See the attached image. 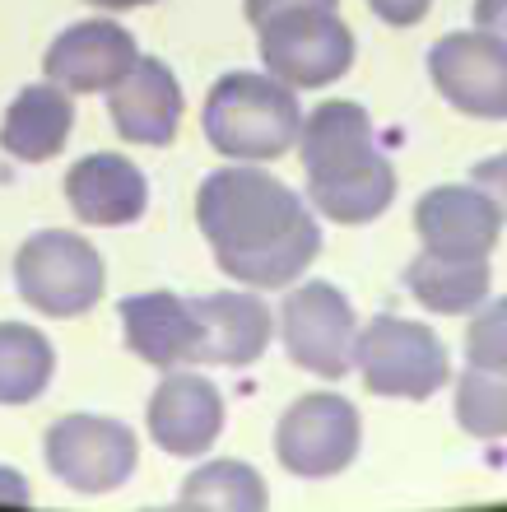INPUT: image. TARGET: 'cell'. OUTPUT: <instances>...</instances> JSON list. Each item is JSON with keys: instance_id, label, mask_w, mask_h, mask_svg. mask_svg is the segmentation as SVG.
<instances>
[{"instance_id": "cell-20", "label": "cell", "mask_w": 507, "mask_h": 512, "mask_svg": "<svg viewBox=\"0 0 507 512\" xmlns=\"http://www.w3.org/2000/svg\"><path fill=\"white\" fill-rule=\"evenodd\" d=\"M56 373L52 340L28 322H0V405L38 401Z\"/></svg>"}, {"instance_id": "cell-21", "label": "cell", "mask_w": 507, "mask_h": 512, "mask_svg": "<svg viewBox=\"0 0 507 512\" xmlns=\"http://www.w3.org/2000/svg\"><path fill=\"white\" fill-rule=\"evenodd\" d=\"M266 503H270L266 480L247 461H205L201 471H191L182 480V494H177V508L187 512H214V508L261 512Z\"/></svg>"}, {"instance_id": "cell-24", "label": "cell", "mask_w": 507, "mask_h": 512, "mask_svg": "<svg viewBox=\"0 0 507 512\" xmlns=\"http://www.w3.org/2000/svg\"><path fill=\"white\" fill-rule=\"evenodd\" d=\"M470 182L498 205V215H503V224H507V149L494 154V159L475 163V168H470Z\"/></svg>"}, {"instance_id": "cell-9", "label": "cell", "mask_w": 507, "mask_h": 512, "mask_svg": "<svg viewBox=\"0 0 507 512\" xmlns=\"http://www.w3.org/2000/svg\"><path fill=\"white\" fill-rule=\"evenodd\" d=\"M47 466L75 494H112L135 475L140 443L121 419L103 415H66L47 429Z\"/></svg>"}, {"instance_id": "cell-22", "label": "cell", "mask_w": 507, "mask_h": 512, "mask_svg": "<svg viewBox=\"0 0 507 512\" xmlns=\"http://www.w3.org/2000/svg\"><path fill=\"white\" fill-rule=\"evenodd\" d=\"M456 424L480 438V443H503L507 438V373L470 368L456 378Z\"/></svg>"}, {"instance_id": "cell-3", "label": "cell", "mask_w": 507, "mask_h": 512, "mask_svg": "<svg viewBox=\"0 0 507 512\" xmlns=\"http://www.w3.org/2000/svg\"><path fill=\"white\" fill-rule=\"evenodd\" d=\"M205 140L228 163H270L289 154L303 131L298 89L275 75L233 70L205 98Z\"/></svg>"}, {"instance_id": "cell-1", "label": "cell", "mask_w": 507, "mask_h": 512, "mask_svg": "<svg viewBox=\"0 0 507 512\" xmlns=\"http://www.w3.org/2000/svg\"><path fill=\"white\" fill-rule=\"evenodd\" d=\"M196 224L214 266L247 289H289L321 252V229L303 196L256 163H228L205 177Z\"/></svg>"}, {"instance_id": "cell-14", "label": "cell", "mask_w": 507, "mask_h": 512, "mask_svg": "<svg viewBox=\"0 0 507 512\" xmlns=\"http://www.w3.org/2000/svg\"><path fill=\"white\" fill-rule=\"evenodd\" d=\"M121 326H126V350L140 364L159 373L201 364V317L191 298L168 294V289L131 294L121 298Z\"/></svg>"}, {"instance_id": "cell-16", "label": "cell", "mask_w": 507, "mask_h": 512, "mask_svg": "<svg viewBox=\"0 0 507 512\" xmlns=\"http://www.w3.org/2000/svg\"><path fill=\"white\" fill-rule=\"evenodd\" d=\"M66 201L89 229H126L149 210V182L121 154H89L66 173Z\"/></svg>"}, {"instance_id": "cell-7", "label": "cell", "mask_w": 507, "mask_h": 512, "mask_svg": "<svg viewBox=\"0 0 507 512\" xmlns=\"http://www.w3.org/2000/svg\"><path fill=\"white\" fill-rule=\"evenodd\" d=\"M354 308L349 298L326 280H307L298 289H289V298L280 303V340L289 364L312 373V378L340 382L354 368Z\"/></svg>"}, {"instance_id": "cell-5", "label": "cell", "mask_w": 507, "mask_h": 512, "mask_svg": "<svg viewBox=\"0 0 507 512\" xmlns=\"http://www.w3.org/2000/svg\"><path fill=\"white\" fill-rule=\"evenodd\" d=\"M107 284L103 256L89 238L66 229H42L14 252V289L42 317H84L98 308Z\"/></svg>"}, {"instance_id": "cell-12", "label": "cell", "mask_w": 507, "mask_h": 512, "mask_svg": "<svg viewBox=\"0 0 507 512\" xmlns=\"http://www.w3.org/2000/svg\"><path fill=\"white\" fill-rule=\"evenodd\" d=\"M140 61L135 38L112 19H80L47 47L42 70L66 94H107Z\"/></svg>"}, {"instance_id": "cell-11", "label": "cell", "mask_w": 507, "mask_h": 512, "mask_svg": "<svg viewBox=\"0 0 507 512\" xmlns=\"http://www.w3.org/2000/svg\"><path fill=\"white\" fill-rule=\"evenodd\" d=\"M224 433V396L210 378L191 368H168L149 396V438L168 457L196 461L205 457Z\"/></svg>"}, {"instance_id": "cell-28", "label": "cell", "mask_w": 507, "mask_h": 512, "mask_svg": "<svg viewBox=\"0 0 507 512\" xmlns=\"http://www.w3.org/2000/svg\"><path fill=\"white\" fill-rule=\"evenodd\" d=\"M84 5H94V10H135V5H154V0H84Z\"/></svg>"}, {"instance_id": "cell-26", "label": "cell", "mask_w": 507, "mask_h": 512, "mask_svg": "<svg viewBox=\"0 0 507 512\" xmlns=\"http://www.w3.org/2000/svg\"><path fill=\"white\" fill-rule=\"evenodd\" d=\"M303 5H331V10H340V0H247L242 10H247V24H266L270 14L280 10H303Z\"/></svg>"}, {"instance_id": "cell-19", "label": "cell", "mask_w": 507, "mask_h": 512, "mask_svg": "<svg viewBox=\"0 0 507 512\" xmlns=\"http://www.w3.org/2000/svg\"><path fill=\"white\" fill-rule=\"evenodd\" d=\"M489 284H494L489 256L484 261H461V256L419 252L405 266V289L414 294V303L428 312H442V317L475 312L489 298Z\"/></svg>"}, {"instance_id": "cell-10", "label": "cell", "mask_w": 507, "mask_h": 512, "mask_svg": "<svg viewBox=\"0 0 507 512\" xmlns=\"http://www.w3.org/2000/svg\"><path fill=\"white\" fill-rule=\"evenodd\" d=\"M428 80L456 112L507 122V42L484 28L447 33L428 47Z\"/></svg>"}, {"instance_id": "cell-4", "label": "cell", "mask_w": 507, "mask_h": 512, "mask_svg": "<svg viewBox=\"0 0 507 512\" xmlns=\"http://www.w3.org/2000/svg\"><path fill=\"white\" fill-rule=\"evenodd\" d=\"M354 368L373 396L391 401H428L452 382V359L433 326L405 317H373L354 336Z\"/></svg>"}, {"instance_id": "cell-6", "label": "cell", "mask_w": 507, "mask_h": 512, "mask_svg": "<svg viewBox=\"0 0 507 512\" xmlns=\"http://www.w3.org/2000/svg\"><path fill=\"white\" fill-rule=\"evenodd\" d=\"M261 61L289 89H326L354 66V33L331 5L280 10L256 24Z\"/></svg>"}, {"instance_id": "cell-18", "label": "cell", "mask_w": 507, "mask_h": 512, "mask_svg": "<svg viewBox=\"0 0 507 512\" xmlns=\"http://www.w3.org/2000/svg\"><path fill=\"white\" fill-rule=\"evenodd\" d=\"M75 94L61 84H28L14 94V103L0 117V149L19 163H47L66 149L75 131Z\"/></svg>"}, {"instance_id": "cell-27", "label": "cell", "mask_w": 507, "mask_h": 512, "mask_svg": "<svg viewBox=\"0 0 507 512\" xmlns=\"http://www.w3.org/2000/svg\"><path fill=\"white\" fill-rule=\"evenodd\" d=\"M475 28L507 42V0H475Z\"/></svg>"}, {"instance_id": "cell-15", "label": "cell", "mask_w": 507, "mask_h": 512, "mask_svg": "<svg viewBox=\"0 0 507 512\" xmlns=\"http://www.w3.org/2000/svg\"><path fill=\"white\" fill-rule=\"evenodd\" d=\"M107 112L121 140L131 145H173L182 126V89L177 75L154 56H140L112 89H107Z\"/></svg>"}, {"instance_id": "cell-17", "label": "cell", "mask_w": 507, "mask_h": 512, "mask_svg": "<svg viewBox=\"0 0 507 512\" xmlns=\"http://www.w3.org/2000/svg\"><path fill=\"white\" fill-rule=\"evenodd\" d=\"M201 317V364L214 368H247L266 354L275 336V312L256 294L224 289V294L191 298Z\"/></svg>"}, {"instance_id": "cell-23", "label": "cell", "mask_w": 507, "mask_h": 512, "mask_svg": "<svg viewBox=\"0 0 507 512\" xmlns=\"http://www.w3.org/2000/svg\"><path fill=\"white\" fill-rule=\"evenodd\" d=\"M466 364L507 373V298L480 303L466 326Z\"/></svg>"}, {"instance_id": "cell-13", "label": "cell", "mask_w": 507, "mask_h": 512, "mask_svg": "<svg viewBox=\"0 0 507 512\" xmlns=\"http://www.w3.org/2000/svg\"><path fill=\"white\" fill-rule=\"evenodd\" d=\"M414 233H419L424 252L484 261L498 247L503 215L475 182L470 187H433L414 205Z\"/></svg>"}, {"instance_id": "cell-25", "label": "cell", "mask_w": 507, "mask_h": 512, "mask_svg": "<svg viewBox=\"0 0 507 512\" xmlns=\"http://www.w3.org/2000/svg\"><path fill=\"white\" fill-rule=\"evenodd\" d=\"M368 5H373V14L382 19V24L410 28V24H419V19H424L433 0H368Z\"/></svg>"}, {"instance_id": "cell-2", "label": "cell", "mask_w": 507, "mask_h": 512, "mask_svg": "<svg viewBox=\"0 0 507 512\" xmlns=\"http://www.w3.org/2000/svg\"><path fill=\"white\" fill-rule=\"evenodd\" d=\"M298 154L307 173V201L331 224L359 229L387 215V205L396 201V168L377 149L368 112L349 98H331L307 112Z\"/></svg>"}, {"instance_id": "cell-8", "label": "cell", "mask_w": 507, "mask_h": 512, "mask_svg": "<svg viewBox=\"0 0 507 512\" xmlns=\"http://www.w3.org/2000/svg\"><path fill=\"white\" fill-rule=\"evenodd\" d=\"M359 443H363L359 410L345 396H335V391L298 396L280 415V429H275L280 466L289 475H303V480L340 475L349 461L359 457Z\"/></svg>"}]
</instances>
